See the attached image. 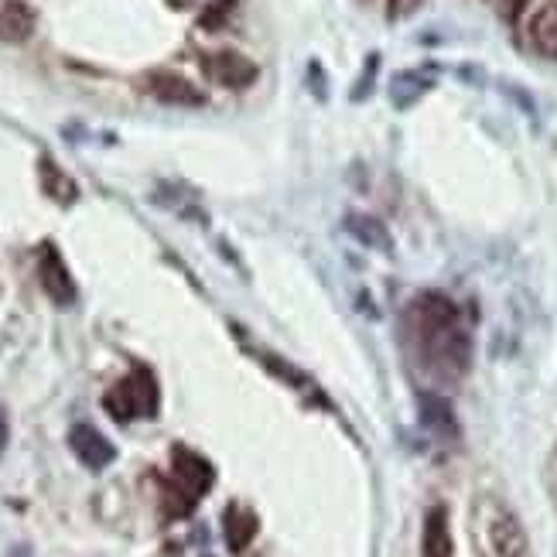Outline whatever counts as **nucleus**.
Wrapping results in <instances>:
<instances>
[{
    "instance_id": "1",
    "label": "nucleus",
    "mask_w": 557,
    "mask_h": 557,
    "mask_svg": "<svg viewBox=\"0 0 557 557\" xmlns=\"http://www.w3.org/2000/svg\"><path fill=\"white\" fill-rule=\"evenodd\" d=\"M407 332L434 376L458 380L469 370V338L458 329V311L448 298L421 295L410 301Z\"/></svg>"
},
{
    "instance_id": "2",
    "label": "nucleus",
    "mask_w": 557,
    "mask_h": 557,
    "mask_svg": "<svg viewBox=\"0 0 557 557\" xmlns=\"http://www.w3.org/2000/svg\"><path fill=\"white\" fill-rule=\"evenodd\" d=\"M172 466H175V475L172 482H164V510L168 517H188L196 510V503L212 490L215 472L202 455L188 451L182 445L172 451Z\"/></svg>"
},
{
    "instance_id": "3",
    "label": "nucleus",
    "mask_w": 557,
    "mask_h": 557,
    "mask_svg": "<svg viewBox=\"0 0 557 557\" xmlns=\"http://www.w3.org/2000/svg\"><path fill=\"white\" fill-rule=\"evenodd\" d=\"M158 404H161L158 380L151 370H144V367H137L131 376L113 383L103 397V407L113 421H148L158 414Z\"/></svg>"
},
{
    "instance_id": "4",
    "label": "nucleus",
    "mask_w": 557,
    "mask_h": 557,
    "mask_svg": "<svg viewBox=\"0 0 557 557\" xmlns=\"http://www.w3.org/2000/svg\"><path fill=\"white\" fill-rule=\"evenodd\" d=\"M38 277H41V287L45 295L52 298L55 305L69 308L76 301V284H72V274L65 268V260L59 257V250L52 244L41 247V257H38Z\"/></svg>"
},
{
    "instance_id": "5",
    "label": "nucleus",
    "mask_w": 557,
    "mask_h": 557,
    "mask_svg": "<svg viewBox=\"0 0 557 557\" xmlns=\"http://www.w3.org/2000/svg\"><path fill=\"white\" fill-rule=\"evenodd\" d=\"M206 76L226 89H247L257 83V65L239 52H215L206 59Z\"/></svg>"
},
{
    "instance_id": "6",
    "label": "nucleus",
    "mask_w": 557,
    "mask_h": 557,
    "mask_svg": "<svg viewBox=\"0 0 557 557\" xmlns=\"http://www.w3.org/2000/svg\"><path fill=\"white\" fill-rule=\"evenodd\" d=\"M144 86L154 96V100L168 103V107H202L206 96L202 89H196L188 79L175 76V72H148L144 76Z\"/></svg>"
},
{
    "instance_id": "7",
    "label": "nucleus",
    "mask_w": 557,
    "mask_h": 557,
    "mask_svg": "<svg viewBox=\"0 0 557 557\" xmlns=\"http://www.w3.org/2000/svg\"><path fill=\"white\" fill-rule=\"evenodd\" d=\"M69 445H72V451H76L79 462L86 469H92V472L107 469L113 458H116V448L92 424H76V428H72L69 431Z\"/></svg>"
},
{
    "instance_id": "8",
    "label": "nucleus",
    "mask_w": 557,
    "mask_h": 557,
    "mask_svg": "<svg viewBox=\"0 0 557 557\" xmlns=\"http://www.w3.org/2000/svg\"><path fill=\"white\" fill-rule=\"evenodd\" d=\"M421 554L424 557H455V541H451V527H448L445 506H434V510L424 517Z\"/></svg>"
},
{
    "instance_id": "9",
    "label": "nucleus",
    "mask_w": 557,
    "mask_h": 557,
    "mask_svg": "<svg viewBox=\"0 0 557 557\" xmlns=\"http://www.w3.org/2000/svg\"><path fill=\"white\" fill-rule=\"evenodd\" d=\"M490 547H493V557H523L527 550V537L520 523L506 510H499L490 520Z\"/></svg>"
},
{
    "instance_id": "10",
    "label": "nucleus",
    "mask_w": 557,
    "mask_h": 557,
    "mask_svg": "<svg viewBox=\"0 0 557 557\" xmlns=\"http://www.w3.org/2000/svg\"><path fill=\"white\" fill-rule=\"evenodd\" d=\"M35 32V11L24 0H4L0 4V41H28Z\"/></svg>"
},
{
    "instance_id": "11",
    "label": "nucleus",
    "mask_w": 557,
    "mask_h": 557,
    "mask_svg": "<svg viewBox=\"0 0 557 557\" xmlns=\"http://www.w3.org/2000/svg\"><path fill=\"white\" fill-rule=\"evenodd\" d=\"M38 172H41V188H45L48 199H55L59 206H72V202L79 199L76 182H72L52 158H41L38 161Z\"/></svg>"
},
{
    "instance_id": "12",
    "label": "nucleus",
    "mask_w": 557,
    "mask_h": 557,
    "mask_svg": "<svg viewBox=\"0 0 557 557\" xmlns=\"http://www.w3.org/2000/svg\"><path fill=\"white\" fill-rule=\"evenodd\" d=\"M257 537V517L250 510H244V506H230L226 510V544L233 554L247 550L250 541Z\"/></svg>"
},
{
    "instance_id": "13",
    "label": "nucleus",
    "mask_w": 557,
    "mask_h": 557,
    "mask_svg": "<svg viewBox=\"0 0 557 557\" xmlns=\"http://www.w3.org/2000/svg\"><path fill=\"white\" fill-rule=\"evenodd\" d=\"M349 230L356 236H362L367 244H380V247H391V239H386V233L380 230L376 220H367V215H349Z\"/></svg>"
},
{
    "instance_id": "14",
    "label": "nucleus",
    "mask_w": 557,
    "mask_h": 557,
    "mask_svg": "<svg viewBox=\"0 0 557 557\" xmlns=\"http://www.w3.org/2000/svg\"><path fill=\"white\" fill-rule=\"evenodd\" d=\"M230 8H233V0H220V4H212V11L202 14V24H206V28H215V24L230 14Z\"/></svg>"
},
{
    "instance_id": "15",
    "label": "nucleus",
    "mask_w": 557,
    "mask_h": 557,
    "mask_svg": "<svg viewBox=\"0 0 557 557\" xmlns=\"http://www.w3.org/2000/svg\"><path fill=\"white\" fill-rule=\"evenodd\" d=\"M8 442H11V428H8V418H4V414H0V455H4Z\"/></svg>"
},
{
    "instance_id": "16",
    "label": "nucleus",
    "mask_w": 557,
    "mask_h": 557,
    "mask_svg": "<svg viewBox=\"0 0 557 557\" xmlns=\"http://www.w3.org/2000/svg\"><path fill=\"white\" fill-rule=\"evenodd\" d=\"M506 4H510L513 11H520V8H527V4H530V0H506Z\"/></svg>"
}]
</instances>
